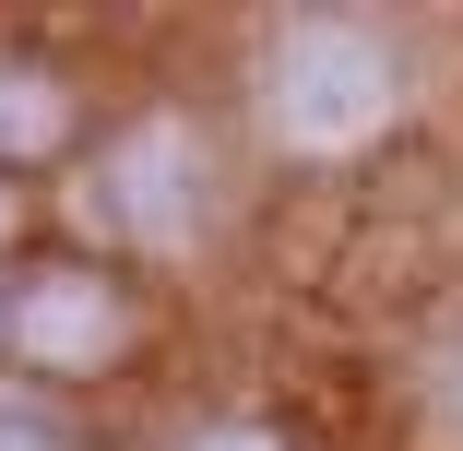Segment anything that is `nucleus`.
<instances>
[{"label":"nucleus","mask_w":463,"mask_h":451,"mask_svg":"<svg viewBox=\"0 0 463 451\" xmlns=\"http://www.w3.org/2000/svg\"><path fill=\"white\" fill-rule=\"evenodd\" d=\"M0 451H48V439H24V428H0Z\"/></svg>","instance_id":"nucleus-6"},{"label":"nucleus","mask_w":463,"mask_h":451,"mask_svg":"<svg viewBox=\"0 0 463 451\" xmlns=\"http://www.w3.org/2000/svg\"><path fill=\"white\" fill-rule=\"evenodd\" d=\"M191 451H273V439H250V428H226V439H191Z\"/></svg>","instance_id":"nucleus-5"},{"label":"nucleus","mask_w":463,"mask_h":451,"mask_svg":"<svg viewBox=\"0 0 463 451\" xmlns=\"http://www.w3.org/2000/svg\"><path fill=\"white\" fill-rule=\"evenodd\" d=\"M119 333H131V309H119L96 274H48V286L13 297V344L36 356V369H108Z\"/></svg>","instance_id":"nucleus-3"},{"label":"nucleus","mask_w":463,"mask_h":451,"mask_svg":"<svg viewBox=\"0 0 463 451\" xmlns=\"http://www.w3.org/2000/svg\"><path fill=\"white\" fill-rule=\"evenodd\" d=\"M439 404H451V416H463V369H451V381H439Z\"/></svg>","instance_id":"nucleus-7"},{"label":"nucleus","mask_w":463,"mask_h":451,"mask_svg":"<svg viewBox=\"0 0 463 451\" xmlns=\"http://www.w3.org/2000/svg\"><path fill=\"white\" fill-rule=\"evenodd\" d=\"M0 238H13V191H0Z\"/></svg>","instance_id":"nucleus-8"},{"label":"nucleus","mask_w":463,"mask_h":451,"mask_svg":"<svg viewBox=\"0 0 463 451\" xmlns=\"http://www.w3.org/2000/svg\"><path fill=\"white\" fill-rule=\"evenodd\" d=\"M392 48L368 36V24H333V13H309V24H286L273 36V60H261V119H273V143H298V155H345V143H368L392 119Z\"/></svg>","instance_id":"nucleus-1"},{"label":"nucleus","mask_w":463,"mask_h":451,"mask_svg":"<svg viewBox=\"0 0 463 451\" xmlns=\"http://www.w3.org/2000/svg\"><path fill=\"white\" fill-rule=\"evenodd\" d=\"M71 202H83V226H119L143 249H191V226L214 214V178H203V143L178 119H143V131H119V155Z\"/></svg>","instance_id":"nucleus-2"},{"label":"nucleus","mask_w":463,"mask_h":451,"mask_svg":"<svg viewBox=\"0 0 463 451\" xmlns=\"http://www.w3.org/2000/svg\"><path fill=\"white\" fill-rule=\"evenodd\" d=\"M60 131H71L60 83H48V71H0V155H48Z\"/></svg>","instance_id":"nucleus-4"}]
</instances>
